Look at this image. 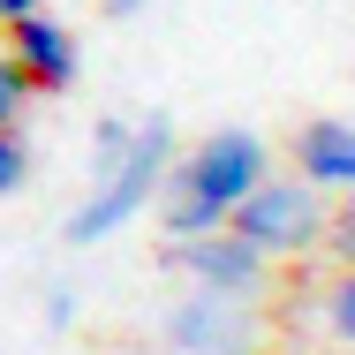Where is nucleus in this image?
I'll return each instance as SVG.
<instances>
[{
	"label": "nucleus",
	"mask_w": 355,
	"mask_h": 355,
	"mask_svg": "<svg viewBox=\"0 0 355 355\" xmlns=\"http://www.w3.org/2000/svg\"><path fill=\"white\" fill-rule=\"evenodd\" d=\"M265 182H272L265 137H257V129H212L197 151H182V166H174V182H166V212H159L166 242L219 234Z\"/></svg>",
	"instance_id": "nucleus-1"
},
{
	"label": "nucleus",
	"mask_w": 355,
	"mask_h": 355,
	"mask_svg": "<svg viewBox=\"0 0 355 355\" xmlns=\"http://www.w3.org/2000/svg\"><path fill=\"white\" fill-rule=\"evenodd\" d=\"M166 151H174V129H166L159 114H151V121H137V144H129V159H121V166H114V174L91 189V205H83V212H76L61 234H69L76 250H91V242L121 234V227H129L144 205H151V189L166 182Z\"/></svg>",
	"instance_id": "nucleus-2"
},
{
	"label": "nucleus",
	"mask_w": 355,
	"mask_h": 355,
	"mask_svg": "<svg viewBox=\"0 0 355 355\" xmlns=\"http://www.w3.org/2000/svg\"><path fill=\"white\" fill-rule=\"evenodd\" d=\"M227 227H234L250 250H265V257H302V250H310V242H318L333 219H325L318 189H310L302 174H272V182H265V189H257L242 212L227 219Z\"/></svg>",
	"instance_id": "nucleus-3"
},
{
	"label": "nucleus",
	"mask_w": 355,
	"mask_h": 355,
	"mask_svg": "<svg viewBox=\"0 0 355 355\" xmlns=\"http://www.w3.org/2000/svg\"><path fill=\"white\" fill-rule=\"evenodd\" d=\"M166 250H174V265L189 272V287H205V295L257 302V295L272 287V257H265V250H250L234 227H219V234H197V242H166Z\"/></svg>",
	"instance_id": "nucleus-4"
},
{
	"label": "nucleus",
	"mask_w": 355,
	"mask_h": 355,
	"mask_svg": "<svg viewBox=\"0 0 355 355\" xmlns=\"http://www.w3.org/2000/svg\"><path fill=\"white\" fill-rule=\"evenodd\" d=\"M166 348L174 355H257V318H250V302L189 287L182 302H166Z\"/></svg>",
	"instance_id": "nucleus-5"
},
{
	"label": "nucleus",
	"mask_w": 355,
	"mask_h": 355,
	"mask_svg": "<svg viewBox=\"0 0 355 355\" xmlns=\"http://www.w3.org/2000/svg\"><path fill=\"white\" fill-rule=\"evenodd\" d=\"M8 61L31 76V91H69L76 69H83V53H76V31H61L53 15H31V23H15V31H8Z\"/></svg>",
	"instance_id": "nucleus-6"
},
{
	"label": "nucleus",
	"mask_w": 355,
	"mask_h": 355,
	"mask_svg": "<svg viewBox=\"0 0 355 355\" xmlns=\"http://www.w3.org/2000/svg\"><path fill=\"white\" fill-rule=\"evenodd\" d=\"M295 174L325 197V189H355V121H333V114H318V121H302L295 129Z\"/></svg>",
	"instance_id": "nucleus-7"
},
{
	"label": "nucleus",
	"mask_w": 355,
	"mask_h": 355,
	"mask_svg": "<svg viewBox=\"0 0 355 355\" xmlns=\"http://www.w3.org/2000/svg\"><path fill=\"white\" fill-rule=\"evenodd\" d=\"M325 333L340 348H355V272H340V280L325 287Z\"/></svg>",
	"instance_id": "nucleus-8"
},
{
	"label": "nucleus",
	"mask_w": 355,
	"mask_h": 355,
	"mask_svg": "<svg viewBox=\"0 0 355 355\" xmlns=\"http://www.w3.org/2000/svg\"><path fill=\"white\" fill-rule=\"evenodd\" d=\"M23 106H31V76H23L15 61H8V53H0V137H15Z\"/></svg>",
	"instance_id": "nucleus-9"
},
{
	"label": "nucleus",
	"mask_w": 355,
	"mask_h": 355,
	"mask_svg": "<svg viewBox=\"0 0 355 355\" xmlns=\"http://www.w3.org/2000/svg\"><path fill=\"white\" fill-rule=\"evenodd\" d=\"M23 174H31V144H23V137H0V197L23 189Z\"/></svg>",
	"instance_id": "nucleus-10"
},
{
	"label": "nucleus",
	"mask_w": 355,
	"mask_h": 355,
	"mask_svg": "<svg viewBox=\"0 0 355 355\" xmlns=\"http://www.w3.org/2000/svg\"><path fill=\"white\" fill-rule=\"evenodd\" d=\"M333 250L348 257V272H355V212H340V219H333Z\"/></svg>",
	"instance_id": "nucleus-11"
},
{
	"label": "nucleus",
	"mask_w": 355,
	"mask_h": 355,
	"mask_svg": "<svg viewBox=\"0 0 355 355\" xmlns=\"http://www.w3.org/2000/svg\"><path fill=\"white\" fill-rule=\"evenodd\" d=\"M31 15H38V0H0V23H8V31H15V23H31Z\"/></svg>",
	"instance_id": "nucleus-12"
},
{
	"label": "nucleus",
	"mask_w": 355,
	"mask_h": 355,
	"mask_svg": "<svg viewBox=\"0 0 355 355\" xmlns=\"http://www.w3.org/2000/svg\"><path fill=\"white\" fill-rule=\"evenodd\" d=\"M106 8H114V15H137V8H144V0H106Z\"/></svg>",
	"instance_id": "nucleus-13"
}]
</instances>
